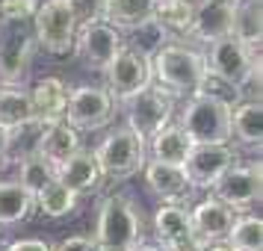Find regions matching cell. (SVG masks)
Returning a JSON list of instances; mask_svg holds the SVG:
<instances>
[{"label": "cell", "instance_id": "22", "mask_svg": "<svg viewBox=\"0 0 263 251\" xmlns=\"http://www.w3.org/2000/svg\"><path fill=\"white\" fill-rule=\"evenodd\" d=\"M48 121L42 119H27L6 130V163H21L27 157H36L42 148V136H45Z\"/></svg>", "mask_w": 263, "mask_h": 251}, {"label": "cell", "instance_id": "30", "mask_svg": "<svg viewBox=\"0 0 263 251\" xmlns=\"http://www.w3.org/2000/svg\"><path fill=\"white\" fill-rule=\"evenodd\" d=\"M121 36H124V48L136 50V53H142V56H148V60L168 42V33L157 24L154 18L142 21L139 27H133V30H127V33H121Z\"/></svg>", "mask_w": 263, "mask_h": 251}, {"label": "cell", "instance_id": "25", "mask_svg": "<svg viewBox=\"0 0 263 251\" xmlns=\"http://www.w3.org/2000/svg\"><path fill=\"white\" fill-rule=\"evenodd\" d=\"M231 36L246 42L251 48H260L263 38V9L260 0H234V24Z\"/></svg>", "mask_w": 263, "mask_h": 251}, {"label": "cell", "instance_id": "5", "mask_svg": "<svg viewBox=\"0 0 263 251\" xmlns=\"http://www.w3.org/2000/svg\"><path fill=\"white\" fill-rule=\"evenodd\" d=\"M36 48H42L50 56H68L74 53L77 38V18L71 12L68 0H45L39 3L36 15L30 18Z\"/></svg>", "mask_w": 263, "mask_h": 251}, {"label": "cell", "instance_id": "4", "mask_svg": "<svg viewBox=\"0 0 263 251\" xmlns=\"http://www.w3.org/2000/svg\"><path fill=\"white\" fill-rule=\"evenodd\" d=\"M207 62V77H213L216 83L242 92L249 86L251 74L260 68V48H251L237 36H222L210 42V50L204 53Z\"/></svg>", "mask_w": 263, "mask_h": 251}, {"label": "cell", "instance_id": "2", "mask_svg": "<svg viewBox=\"0 0 263 251\" xmlns=\"http://www.w3.org/2000/svg\"><path fill=\"white\" fill-rule=\"evenodd\" d=\"M231 109L234 104L216 92L190 95L178 115V124L192 142H231Z\"/></svg>", "mask_w": 263, "mask_h": 251}, {"label": "cell", "instance_id": "11", "mask_svg": "<svg viewBox=\"0 0 263 251\" xmlns=\"http://www.w3.org/2000/svg\"><path fill=\"white\" fill-rule=\"evenodd\" d=\"M124 48V36L121 30L109 24V21H92V24L77 27V38H74V53L92 68V71H104L112 56Z\"/></svg>", "mask_w": 263, "mask_h": 251}, {"label": "cell", "instance_id": "1", "mask_svg": "<svg viewBox=\"0 0 263 251\" xmlns=\"http://www.w3.org/2000/svg\"><path fill=\"white\" fill-rule=\"evenodd\" d=\"M151 80L160 83L172 98L198 95L207 83V62L204 53L186 48L183 42L168 38L163 48L151 56Z\"/></svg>", "mask_w": 263, "mask_h": 251}, {"label": "cell", "instance_id": "18", "mask_svg": "<svg viewBox=\"0 0 263 251\" xmlns=\"http://www.w3.org/2000/svg\"><path fill=\"white\" fill-rule=\"evenodd\" d=\"M57 180L65 183L68 189H74L77 195H86V192H95L101 186V166L95 160V151H74L68 160H62L57 166Z\"/></svg>", "mask_w": 263, "mask_h": 251}, {"label": "cell", "instance_id": "31", "mask_svg": "<svg viewBox=\"0 0 263 251\" xmlns=\"http://www.w3.org/2000/svg\"><path fill=\"white\" fill-rule=\"evenodd\" d=\"M228 242L237 251H263V219L251 213H237Z\"/></svg>", "mask_w": 263, "mask_h": 251}, {"label": "cell", "instance_id": "13", "mask_svg": "<svg viewBox=\"0 0 263 251\" xmlns=\"http://www.w3.org/2000/svg\"><path fill=\"white\" fill-rule=\"evenodd\" d=\"M234 160H237V151L231 142H198L192 145L183 171L195 189H210Z\"/></svg>", "mask_w": 263, "mask_h": 251}, {"label": "cell", "instance_id": "17", "mask_svg": "<svg viewBox=\"0 0 263 251\" xmlns=\"http://www.w3.org/2000/svg\"><path fill=\"white\" fill-rule=\"evenodd\" d=\"M234 24V0H195V15H192L190 36L210 45L216 38L231 36Z\"/></svg>", "mask_w": 263, "mask_h": 251}, {"label": "cell", "instance_id": "40", "mask_svg": "<svg viewBox=\"0 0 263 251\" xmlns=\"http://www.w3.org/2000/svg\"><path fill=\"white\" fill-rule=\"evenodd\" d=\"M0 27H3V18H0Z\"/></svg>", "mask_w": 263, "mask_h": 251}, {"label": "cell", "instance_id": "12", "mask_svg": "<svg viewBox=\"0 0 263 251\" xmlns=\"http://www.w3.org/2000/svg\"><path fill=\"white\" fill-rule=\"evenodd\" d=\"M101 74L107 80L104 89L116 101H124V98H130L133 92H139V89L151 83V60L130 48H121Z\"/></svg>", "mask_w": 263, "mask_h": 251}, {"label": "cell", "instance_id": "15", "mask_svg": "<svg viewBox=\"0 0 263 251\" xmlns=\"http://www.w3.org/2000/svg\"><path fill=\"white\" fill-rule=\"evenodd\" d=\"M154 237L160 245L172 248H186V245H201L192 227L190 210L186 204H166L160 201V207L154 210Z\"/></svg>", "mask_w": 263, "mask_h": 251}, {"label": "cell", "instance_id": "7", "mask_svg": "<svg viewBox=\"0 0 263 251\" xmlns=\"http://www.w3.org/2000/svg\"><path fill=\"white\" fill-rule=\"evenodd\" d=\"M121 104H124L127 127L133 133H139L145 142L157 130H163L166 124H172V119H175V98L168 95L160 83H154V80L145 89L133 92L130 98H124Z\"/></svg>", "mask_w": 263, "mask_h": 251}, {"label": "cell", "instance_id": "9", "mask_svg": "<svg viewBox=\"0 0 263 251\" xmlns=\"http://www.w3.org/2000/svg\"><path fill=\"white\" fill-rule=\"evenodd\" d=\"M36 38L30 21H3L0 27V83H24Z\"/></svg>", "mask_w": 263, "mask_h": 251}, {"label": "cell", "instance_id": "38", "mask_svg": "<svg viewBox=\"0 0 263 251\" xmlns=\"http://www.w3.org/2000/svg\"><path fill=\"white\" fill-rule=\"evenodd\" d=\"M6 166V130L0 127V168Z\"/></svg>", "mask_w": 263, "mask_h": 251}, {"label": "cell", "instance_id": "16", "mask_svg": "<svg viewBox=\"0 0 263 251\" xmlns=\"http://www.w3.org/2000/svg\"><path fill=\"white\" fill-rule=\"evenodd\" d=\"M190 219H192L195 237H198L201 245H204V242H222V239H228L231 227H234L237 210H234V207H228L222 198L207 195V198H201V201L190 210Z\"/></svg>", "mask_w": 263, "mask_h": 251}, {"label": "cell", "instance_id": "21", "mask_svg": "<svg viewBox=\"0 0 263 251\" xmlns=\"http://www.w3.org/2000/svg\"><path fill=\"white\" fill-rule=\"evenodd\" d=\"M231 139H237L242 148L260 151V145H263V107H260L257 98L231 109Z\"/></svg>", "mask_w": 263, "mask_h": 251}, {"label": "cell", "instance_id": "20", "mask_svg": "<svg viewBox=\"0 0 263 251\" xmlns=\"http://www.w3.org/2000/svg\"><path fill=\"white\" fill-rule=\"evenodd\" d=\"M145 145H148V160L168 163V166H183L195 142L183 133L180 124H166L163 130H157Z\"/></svg>", "mask_w": 263, "mask_h": 251}, {"label": "cell", "instance_id": "14", "mask_svg": "<svg viewBox=\"0 0 263 251\" xmlns=\"http://www.w3.org/2000/svg\"><path fill=\"white\" fill-rule=\"evenodd\" d=\"M145 186L148 192L166 204H186L192 198L195 186L190 183L183 166H168V163H157V160H145L142 166Z\"/></svg>", "mask_w": 263, "mask_h": 251}, {"label": "cell", "instance_id": "28", "mask_svg": "<svg viewBox=\"0 0 263 251\" xmlns=\"http://www.w3.org/2000/svg\"><path fill=\"white\" fill-rule=\"evenodd\" d=\"M77 198H80V195L74 189H68L65 183H60V180L48 183L45 189H39L36 195H33L36 210L45 213L48 219H65V216H71L74 210H77Z\"/></svg>", "mask_w": 263, "mask_h": 251}, {"label": "cell", "instance_id": "36", "mask_svg": "<svg viewBox=\"0 0 263 251\" xmlns=\"http://www.w3.org/2000/svg\"><path fill=\"white\" fill-rule=\"evenodd\" d=\"M6 251H50V245L45 242V239L27 237V239H15V242H12Z\"/></svg>", "mask_w": 263, "mask_h": 251}, {"label": "cell", "instance_id": "35", "mask_svg": "<svg viewBox=\"0 0 263 251\" xmlns=\"http://www.w3.org/2000/svg\"><path fill=\"white\" fill-rule=\"evenodd\" d=\"M50 251H101V245H98L92 237H68Z\"/></svg>", "mask_w": 263, "mask_h": 251}, {"label": "cell", "instance_id": "29", "mask_svg": "<svg viewBox=\"0 0 263 251\" xmlns=\"http://www.w3.org/2000/svg\"><path fill=\"white\" fill-rule=\"evenodd\" d=\"M33 119V107H30V95L21 83H3L0 86V127L9 130L21 121Z\"/></svg>", "mask_w": 263, "mask_h": 251}, {"label": "cell", "instance_id": "8", "mask_svg": "<svg viewBox=\"0 0 263 251\" xmlns=\"http://www.w3.org/2000/svg\"><path fill=\"white\" fill-rule=\"evenodd\" d=\"M116 115V98L104 86H77L68 92L65 115L62 119L80 133L104 130Z\"/></svg>", "mask_w": 263, "mask_h": 251}, {"label": "cell", "instance_id": "19", "mask_svg": "<svg viewBox=\"0 0 263 251\" xmlns=\"http://www.w3.org/2000/svg\"><path fill=\"white\" fill-rule=\"evenodd\" d=\"M68 86L60 77H42L27 89L30 95V107H33V119L42 121H60L65 115V104H68Z\"/></svg>", "mask_w": 263, "mask_h": 251}, {"label": "cell", "instance_id": "39", "mask_svg": "<svg viewBox=\"0 0 263 251\" xmlns=\"http://www.w3.org/2000/svg\"><path fill=\"white\" fill-rule=\"evenodd\" d=\"M172 251H201V245H186V248H172Z\"/></svg>", "mask_w": 263, "mask_h": 251}, {"label": "cell", "instance_id": "23", "mask_svg": "<svg viewBox=\"0 0 263 251\" xmlns=\"http://www.w3.org/2000/svg\"><path fill=\"white\" fill-rule=\"evenodd\" d=\"M74 151H80V130H74L65 119L50 121L45 127V136H42V148L39 154L45 157L48 163L60 166L62 160H68Z\"/></svg>", "mask_w": 263, "mask_h": 251}, {"label": "cell", "instance_id": "33", "mask_svg": "<svg viewBox=\"0 0 263 251\" xmlns=\"http://www.w3.org/2000/svg\"><path fill=\"white\" fill-rule=\"evenodd\" d=\"M39 9V0H0L3 21H30Z\"/></svg>", "mask_w": 263, "mask_h": 251}, {"label": "cell", "instance_id": "10", "mask_svg": "<svg viewBox=\"0 0 263 251\" xmlns=\"http://www.w3.org/2000/svg\"><path fill=\"white\" fill-rule=\"evenodd\" d=\"M210 189L216 198H222L237 213H249L260 201V160H249V163L234 160Z\"/></svg>", "mask_w": 263, "mask_h": 251}, {"label": "cell", "instance_id": "24", "mask_svg": "<svg viewBox=\"0 0 263 251\" xmlns=\"http://www.w3.org/2000/svg\"><path fill=\"white\" fill-rule=\"evenodd\" d=\"M33 210V192H27L18 180H0V227L27 222Z\"/></svg>", "mask_w": 263, "mask_h": 251}, {"label": "cell", "instance_id": "27", "mask_svg": "<svg viewBox=\"0 0 263 251\" xmlns=\"http://www.w3.org/2000/svg\"><path fill=\"white\" fill-rule=\"evenodd\" d=\"M192 15H195V0H157L154 21L168 36H190Z\"/></svg>", "mask_w": 263, "mask_h": 251}, {"label": "cell", "instance_id": "37", "mask_svg": "<svg viewBox=\"0 0 263 251\" xmlns=\"http://www.w3.org/2000/svg\"><path fill=\"white\" fill-rule=\"evenodd\" d=\"M130 251H168L166 245H160V242H136Z\"/></svg>", "mask_w": 263, "mask_h": 251}, {"label": "cell", "instance_id": "32", "mask_svg": "<svg viewBox=\"0 0 263 251\" xmlns=\"http://www.w3.org/2000/svg\"><path fill=\"white\" fill-rule=\"evenodd\" d=\"M53 180H57V166L48 163L42 154L27 157V160L18 163V183H21L27 192H33V195H36L39 189H45L48 183H53Z\"/></svg>", "mask_w": 263, "mask_h": 251}, {"label": "cell", "instance_id": "26", "mask_svg": "<svg viewBox=\"0 0 263 251\" xmlns=\"http://www.w3.org/2000/svg\"><path fill=\"white\" fill-rule=\"evenodd\" d=\"M154 6L157 0H107V9H104V21L127 33L133 27H139L142 21L154 18Z\"/></svg>", "mask_w": 263, "mask_h": 251}, {"label": "cell", "instance_id": "6", "mask_svg": "<svg viewBox=\"0 0 263 251\" xmlns=\"http://www.w3.org/2000/svg\"><path fill=\"white\" fill-rule=\"evenodd\" d=\"M95 160L101 166V175L112 180L133 178L136 171H142L145 160H148V145L139 133H133L127 124L109 130L101 145L95 148Z\"/></svg>", "mask_w": 263, "mask_h": 251}, {"label": "cell", "instance_id": "34", "mask_svg": "<svg viewBox=\"0 0 263 251\" xmlns=\"http://www.w3.org/2000/svg\"><path fill=\"white\" fill-rule=\"evenodd\" d=\"M68 3H71V12L77 18V27L101 21L104 18V9H107V0H68Z\"/></svg>", "mask_w": 263, "mask_h": 251}, {"label": "cell", "instance_id": "3", "mask_svg": "<svg viewBox=\"0 0 263 251\" xmlns=\"http://www.w3.org/2000/svg\"><path fill=\"white\" fill-rule=\"evenodd\" d=\"M101 251H130L142 242V213L124 195H107L98 207L95 237Z\"/></svg>", "mask_w": 263, "mask_h": 251}]
</instances>
